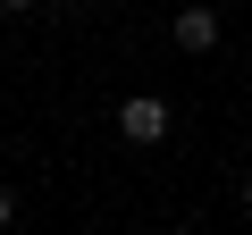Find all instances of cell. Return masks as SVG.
I'll list each match as a JSON object with an SVG mask.
<instances>
[{"label":"cell","instance_id":"1","mask_svg":"<svg viewBox=\"0 0 252 235\" xmlns=\"http://www.w3.org/2000/svg\"><path fill=\"white\" fill-rule=\"evenodd\" d=\"M118 135L126 143H168V101L160 92H126L118 101Z\"/></svg>","mask_w":252,"mask_h":235},{"label":"cell","instance_id":"2","mask_svg":"<svg viewBox=\"0 0 252 235\" xmlns=\"http://www.w3.org/2000/svg\"><path fill=\"white\" fill-rule=\"evenodd\" d=\"M168 42H177L185 59L219 51V9H202V0H193V9H177V17H168Z\"/></svg>","mask_w":252,"mask_h":235},{"label":"cell","instance_id":"3","mask_svg":"<svg viewBox=\"0 0 252 235\" xmlns=\"http://www.w3.org/2000/svg\"><path fill=\"white\" fill-rule=\"evenodd\" d=\"M17 227V185H0V235Z\"/></svg>","mask_w":252,"mask_h":235},{"label":"cell","instance_id":"4","mask_svg":"<svg viewBox=\"0 0 252 235\" xmlns=\"http://www.w3.org/2000/svg\"><path fill=\"white\" fill-rule=\"evenodd\" d=\"M0 9H34V0H0Z\"/></svg>","mask_w":252,"mask_h":235},{"label":"cell","instance_id":"5","mask_svg":"<svg viewBox=\"0 0 252 235\" xmlns=\"http://www.w3.org/2000/svg\"><path fill=\"white\" fill-rule=\"evenodd\" d=\"M244 210H252V176H244Z\"/></svg>","mask_w":252,"mask_h":235}]
</instances>
